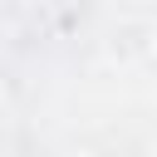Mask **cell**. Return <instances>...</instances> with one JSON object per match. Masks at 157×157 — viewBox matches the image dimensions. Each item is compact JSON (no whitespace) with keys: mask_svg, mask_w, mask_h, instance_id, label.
<instances>
[{"mask_svg":"<svg viewBox=\"0 0 157 157\" xmlns=\"http://www.w3.org/2000/svg\"><path fill=\"white\" fill-rule=\"evenodd\" d=\"M64 157H93V152H64Z\"/></svg>","mask_w":157,"mask_h":157,"instance_id":"obj_1","label":"cell"}]
</instances>
